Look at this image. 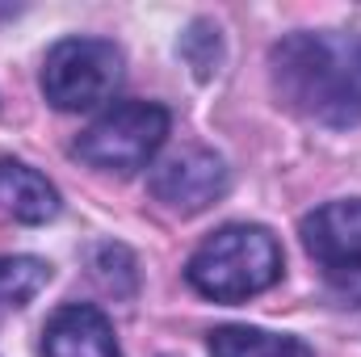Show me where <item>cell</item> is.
Returning a JSON list of instances; mask_svg holds the SVG:
<instances>
[{
	"label": "cell",
	"instance_id": "obj_1",
	"mask_svg": "<svg viewBox=\"0 0 361 357\" xmlns=\"http://www.w3.org/2000/svg\"><path fill=\"white\" fill-rule=\"evenodd\" d=\"M273 89L286 109L319 126H361V34L298 30L269 51Z\"/></svg>",
	"mask_w": 361,
	"mask_h": 357
},
{
	"label": "cell",
	"instance_id": "obj_2",
	"mask_svg": "<svg viewBox=\"0 0 361 357\" xmlns=\"http://www.w3.org/2000/svg\"><path fill=\"white\" fill-rule=\"evenodd\" d=\"M189 286L214 303H248L281 277V248L269 227L231 223L197 244L185 265Z\"/></svg>",
	"mask_w": 361,
	"mask_h": 357
},
{
	"label": "cell",
	"instance_id": "obj_3",
	"mask_svg": "<svg viewBox=\"0 0 361 357\" xmlns=\"http://www.w3.org/2000/svg\"><path fill=\"white\" fill-rule=\"evenodd\" d=\"M169 126L173 118L160 101H118L76 135L72 156L89 169L130 177L156 160V152L169 139Z\"/></svg>",
	"mask_w": 361,
	"mask_h": 357
},
{
	"label": "cell",
	"instance_id": "obj_4",
	"mask_svg": "<svg viewBox=\"0 0 361 357\" xmlns=\"http://www.w3.org/2000/svg\"><path fill=\"white\" fill-rule=\"evenodd\" d=\"M122 89V51L105 38H63L42 59V92L55 109H97Z\"/></svg>",
	"mask_w": 361,
	"mask_h": 357
},
{
	"label": "cell",
	"instance_id": "obj_5",
	"mask_svg": "<svg viewBox=\"0 0 361 357\" xmlns=\"http://www.w3.org/2000/svg\"><path fill=\"white\" fill-rule=\"evenodd\" d=\"M302 248L332 290L361 298V198L311 210L302 219Z\"/></svg>",
	"mask_w": 361,
	"mask_h": 357
},
{
	"label": "cell",
	"instance_id": "obj_6",
	"mask_svg": "<svg viewBox=\"0 0 361 357\" xmlns=\"http://www.w3.org/2000/svg\"><path fill=\"white\" fill-rule=\"evenodd\" d=\"M147 189L173 214H202L231 189V169L206 147H185L147 173Z\"/></svg>",
	"mask_w": 361,
	"mask_h": 357
},
{
	"label": "cell",
	"instance_id": "obj_7",
	"mask_svg": "<svg viewBox=\"0 0 361 357\" xmlns=\"http://www.w3.org/2000/svg\"><path fill=\"white\" fill-rule=\"evenodd\" d=\"M42 357H122V349L114 341V324L97 307L68 303L42 328Z\"/></svg>",
	"mask_w": 361,
	"mask_h": 357
},
{
	"label": "cell",
	"instance_id": "obj_8",
	"mask_svg": "<svg viewBox=\"0 0 361 357\" xmlns=\"http://www.w3.org/2000/svg\"><path fill=\"white\" fill-rule=\"evenodd\" d=\"M0 206L17 219V223H51L59 214V189L42 177L38 169L21 164V160H0Z\"/></svg>",
	"mask_w": 361,
	"mask_h": 357
},
{
	"label": "cell",
	"instance_id": "obj_9",
	"mask_svg": "<svg viewBox=\"0 0 361 357\" xmlns=\"http://www.w3.org/2000/svg\"><path fill=\"white\" fill-rule=\"evenodd\" d=\"M210 357H315V353L298 337L227 324V328H214L210 332Z\"/></svg>",
	"mask_w": 361,
	"mask_h": 357
},
{
	"label": "cell",
	"instance_id": "obj_10",
	"mask_svg": "<svg viewBox=\"0 0 361 357\" xmlns=\"http://www.w3.org/2000/svg\"><path fill=\"white\" fill-rule=\"evenodd\" d=\"M51 282V265L42 257H0V315L34 303Z\"/></svg>",
	"mask_w": 361,
	"mask_h": 357
},
{
	"label": "cell",
	"instance_id": "obj_11",
	"mask_svg": "<svg viewBox=\"0 0 361 357\" xmlns=\"http://www.w3.org/2000/svg\"><path fill=\"white\" fill-rule=\"evenodd\" d=\"M180 59L193 68L197 80H210L223 63V38H219V25L214 21H193L185 34H180Z\"/></svg>",
	"mask_w": 361,
	"mask_h": 357
},
{
	"label": "cell",
	"instance_id": "obj_12",
	"mask_svg": "<svg viewBox=\"0 0 361 357\" xmlns=\"http://www.w3.org/2000/svg\"><path fill=\"white\" fill-rule=\"evenodd\" d=\"M13 13H17V4H0V21H4V17H13Z\"/></svg>",
	"mask_w": 361,
	"mask_h": 357
}]
</instances>
